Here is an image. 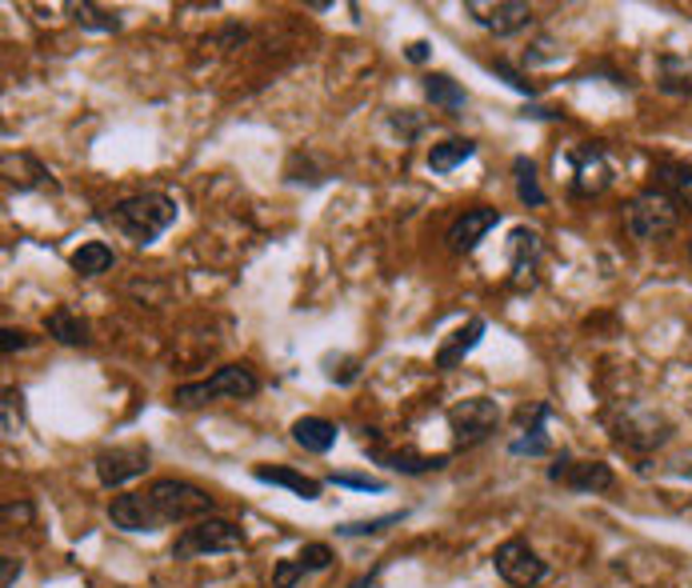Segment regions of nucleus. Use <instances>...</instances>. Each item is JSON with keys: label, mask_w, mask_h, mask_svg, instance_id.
<instances>
[{"label": "nucleus", "mask_w": 692, "mask_h": 588, "mask_svg": "<svg viewBox=\"0 0 692 588\" xmlns=\"http://www.w3.org/2000/svg\"><path fill=\"white\" fill-rule=\"evenodd\" d=\"M105 221L116 232H125L128 241L148 249V244L165 237L172 224H177V200L165 197V192H140V197L116 200L113 212H105Z\"/></svg>", "instance_id": "1"}, {"label": "nucleus", "mask_w": 692, "mask_h": 588, "mask_svg": "<svg viewBox=\"0 0 692 588\" xmlns=\"http://www.w3.org/2000/svg\"><path fill=\"white\" fill-rule=\"evenodd\" d=\"M145 496H148L153 516H157V528L197 525V521L212 516V508H217V501H212L205 489H197V484H189V481H172V476H168V481H157Z\"/></svg>", "instance_id": "2"}, {"label": "nucleus", "mask_w": 692, "mask_h": 588, "mask_svg": "<svg viewBox=\"0 0 692 588\" xmlns=\"http://www.w3.org/2000/svg\"><path fill=\"white\" fill-rule=\"evenodd\" d=\"M677 224H681V204L664 189H657V185L637 192L625 204V229H629L632 241H664V237L677 232Z\"/></svg>", "instance_id": "3"}, {"label": "nucleus", "mask_w": 692, "mask_h": 588, "mask_svg": "<svg viewBox=\"0 0 692 588\" xmlns=\"http://www.w3.org/2000/svg\"><path fill=\"white\" fill-rule=\"evenodd\" d=\"M256 392H261V380H256V372H252L249 365H221L209 380L180 385V389L172 392V405H177V409H200V405H209V400H217V397L244 400V397H256Z\"/></svg>", "instance_id": "4"}, {"label": "nucleus", "mask_w": 692, "mask_h": 588, "mask_svg": "<svg viewBox=\"0 0 692 588\" xmlns=\"http://www.w3.org/2000/svg\"><path fill=\"white\" fill-rule=\"evenodd\" d=\"M244 548V528L224 521V516H205L197 525H189L177 536L172 545V557L189 560V557H217V553H241Z\"/></svg>", "instance_id": "5"}, {"label": "nucleus", "mask_w": 692, "mask_h": 588, "mask_svg": "<svg viewBox=\"0 0 692 588\" xmlns=\"http://www.w3.org/2000/svg\"><path fill=\"white\" fill-rule=\"evenodd\" d=\"M501 424V405L489 397H469L449 409V429H452V449H476L496 432Z\"/></svg>", "instance_id": "6"}, {"label": "nucleus", "mask_w": 692, "mask_h": 588, "mask_svg": "<svg viewBox=\"0 0 692 588\" xmlns=\"http://www.w3.org/2000/svg\"><path fill=\"white\" fill-rule=\"evenodd\" d=\"M565 160H568V168H573V177H568V192H573V197H580V200L600 197V192L612 185L609 153H605V145H597V140L568 148Z\"/></svg>", "instance_id": "7"}, {"label": "nucleus", "mask_w": 692, "mask_h": 588, "mask_svg": "<svg viewBox=\"0 0 692 588\" xmlns=\"http://www.w3.org/2000/svg\"><path fill=\"white\" fill-rule=\"evenodd\" d=\"M493 568H496V577L513 588H533L548 577V565L536 557V548L528 545V540H521V536H513V540H504V545L496 548Z\"/></svg>", "instance_id": "8"}, {"label": "nucleus", "mask_w": 692, "mask_h": 588, "mask_svg": "<svg viewBox=\"0 0 692 588\" xmlns=\"http://www.w3.org/2000/svg\"><path fill=\"white\" fill-rule=\"evenodd\" d=\"M464 12L493 36H516L533 24V9L521 0H464Z\"/></svg>", "instance_id": "9"}, {"label": "nucleus", "mask_w": 692, "mask_h": 588, "mask_svg": "<svg viewBox=\"0 0 692 588\" xmlns=\"http://www.w3.org/2000/svg\"><path fill=\"white\" fill-rule=\"evenodd\" d=\"M548 481L565 484L573 493H609L617 476H612V469L605 461H573L568 452H560L548 464Z\"/></svg>", "instance_id": "10"}, {"label": "nucleus", "mask_w": 692, "mask_h": 588, "mask_svg": "<svg viewBox=\"0 0 692 588\" xmlns=\"http://www.w3.org/2000/svg\"><path fill=\"white\" fill-rule=\"evenodd\" d=\"M96 481L105 489H120V484L137 481L148 473V449L145 444H116V449L96 452Z\"/></svg>", "instance_id": "11"}, {"label": "nucleus", "mask_w": 692, "mask_h": 588, "mask_svg": "<svg viewBox=\"0 0 692 588\" xmlns=\"http://www.w3.org/2000/svg\"><path fill=\"white\" fill-rule=\"evenodd\" d=\"M496 224H501V209H493V204H472V209H464V212L452 217L444 241H449L452 252L469 256V252L481 249V241L496 229Z\"/></svg>", "instance_id": "12"}, {"label": "nucleus", "mask_w": 692, "mask_h": 588, "mask_svg": "<svg viewBox=\"0 0 692 588\" xmlns=\"http://www.w3.org/2000/svg\"><path fill=\"white\" fill-rule=\"evenodd\" d=\"M541 252H545V244H541V232H533V229H513V237H508V273H513L516 288H525V284L536 281V264H541Z\"/></svg>", "instance_id": "13"}, {"label": "nucleus", "mask_w": 692, "mask_h": 588, "mask_svg": "<svg viewBox=\"0 0 692 588\" xmlns=\"http://www.w3.org/2000/svg\"><path fill=\"white\" fill-rule=\"evenodd\" d=\"M548 417H553V409H548L545 400H536L533 409L521 412V437L508 444V452H513V456H548V452H553V441H548V432H545Z\"/></svg>", "instance_id": "14"}, {"label": "nucleus", "mask_w": 692, "mask_h": 588, "mask_svg": "<svg viewBox=\"0 0 692 588\" xmlns=\"http://www.w3.org/2000/svg\"><path fill=\"white\" fill-rule=\"evenodd\" d=\"M108 521L125 533H157V516L148 508L145 493H120L108 504Z\"/></svg>", "instance_id": "15"}, {"label": "nucleus", "mask_w": 692, "mask_h": 588, "mask_svg": "<svg viewBox=\"0 0 692 588\" xmlns=\"http://www.w3.org/2000/svg\"><path fill=\"white\" fill-rule=\"evenodd\" d=\"M4 180H9L17 192L53 189V172L36 157H29V153H4Z\"/></svg>", "instance_id": "16"}, {"label": "nucleus", "mask_w": 692, "mask_h": 588, "mask_svg": "<svg viewBox=\"0 0 692 588\" xmlns=\"http://www.w3.org/2000/svg\"><path fill=\"white\" fill-rule=\"evenodd\" d=\"M377 461H385L392 473L400 476H424V473H441L449 456H429V452H417V449H377L373 452Z\"/></svg>", "instance_id": "17"}, {"label": "nucleus", "mask_w": 692, "mask_h": 588, "mask_svg": "<svg viewBox=\"0 0 692 588\" xmlns=\"http://www.w3.org/2000/svg\"><path fill=\"white\" fill-rule=\"evenodd\" d=\"M44 333L53 336L56 345H69V348H84L93 340L88 321H84L81 313H73V308H53V313L44 316Z\"/></svg>", "instance_id": "18"}, {"label": "nucleus", "mask_w": 692, "mask_h": 588, "mask_svg": "<svg viewBox=\"0 0 692 588\" xmlns=\"http://www.w3.org/2000/svg\"><path fill=\"white\" fill-rule=\"evenodd\" d=\"M484 328H489V325H484L481 316H472L469 325H461L457 333H449V340H444V345L437 348V368H444V372H449V368L461 365V360L469 357L472 348L481 345Z\"/></svg>", "instance_id": "19"}, {"label": "nucleus", "mask_w": 692, "mask_h": 588, "mask_svg": "<svg viewBox=\"0 0 692 588\" xmlns=\"http://www.w3.org/2000/svg\"><path fill=\"white\" fill-rule=\"evenodd\" d=\"M252 476L261 484H281V489H289V493H296L301 501H321V481H313V476L296 473V469H284V464H256L252 469Z\"/></svg>", "instance_id": "20"}, {"label": "nucleus", "mask_w": 692, "mask_h": 588, "mask_svg": "<svg viewBox=\"0 0 692 588\" xmlns=\"http://www.w3.org/2000/svg\"><path fill=\"white\" fill-rule=\"evenodd\" d=\"M336 437H340V429H336L333 420H325V417L293 420V441L301 444L305 452H328L336 444Z\"/></svg>", "instance_id": "21"}, {"label": "nucleus", "mask_w": 692, "mask_h": 588, "mask_svg": "<svg viewBox=\"0 0 692 588\" xmlns=\"http://www.w3.org/2000/svg\"><path fill=\"white\" fill-rule=\"evenodd\" d=\"M420 88H424V96H429L432 105L437 108H444V113H464V108H469V93H464L461 84L452 81L449 73H429L424 76V84H420Z\"/></svg>", "instance_id": "22"}, {"label": "nucleus", "mask_w": 692, "mask_h": 588, "mask_svg": "<svg viewBox=\"0 0 692 588\" xmlns=\"http://www.w3.org/2000/svg\"><path fill=\"white\" fill-rule=\"evenodd\" d=\"M620 444H632V449H657V444L669 441V424L657 417H629L620 424Z\"/></svg>", "instance_id": "23"}, {"label": "nucleus", "mask_w": 692, "mask_h": 588, "mask_svg": "<svg viewBox=\"0 0 692 588\" xmlns=\"http://www.w3.org/2000/svg\"><path fill=\"white\" fill-rule=\"evenodd\" d=\"M476 157V140L469 137H449L441 140V145L429 148V168L437 172V177H444V172H452V168H461L464 160Z\"/></svg>", "instance_id": "24"}, {"label": "nucleus", "mask_w": 692, "mask_h": 588, "mask_svg": "<svg viewBox=\"0 0 692 588\" xmlns=\"http://www.w3.org/2000/svg\"><path fill=\"white\" fill-rule=\"evenodd\" d=\"M69 264H73L76 276H101L116 264V252L108 249L105 241H88V244H81L73 256H69Z\"/></svg>", "instance_id": "25"}, {"label": "nucleus", "mask_w": 692, "mask_h": 588, "mask_svg": "<svg viewBox=\"0 0 692 588\" xmlns=\"http://www.w3.org/2000/svg\"><path fill=\"white\" fill-rule=\"evenodd\" d=\"M657 189H664L669 192L681 209H689L692 212V168H684V165H661L657 172Z\"/></svg>", "instance_id": "26"}, {"label": "nucleus", "mask_w": 692, "mask_h": 588, "mask_svg": "<svg viewBox=\"0 0 692 588\" xmlns=\"http://www.w3.org/2000/svg\"><path fill=\"white\" fill-rule=\"evenodd\" d=\"M513 180H516V200H521L525 209H541L548 200L545 189H541V177H536V165L528 157L513 160Z\"/></svg>", "instance_id": "27"}, {"label": "nucleus", "mask_w": 692, "mask_h": 588, "mask_svg": "<svg viewBox=\"0 0 692 588\" xmlns=\"http://www.w3.org/2000/svg\"><path fill=\"white\" fill-rule=\"evenodd\" d=\"M73 21L81 24L84 32H120V17H116L113 9H101V4H88V0H81V4H73Z\"/></svg>", "instance_id": "28"}, {"label": "nucleus", "mask_w": 692, "mask_h": 588, "mask_svg": "<svg viewBox=\"0 0 692 588\" xmlns=\"http://www.w3.org/2000/svg\"><path fill=\"white\" fill-rule=\"evenodd\" d=\"M661 69L669 76H661V88L672 96H692V81H689V64L681 56H661Z\"/></svg>", "instance_id": "29"}, {"label": "nucleus", "mask_w": 692, "mask_h": 588, "mask_svg": "<svg viewBox=\"0 0 692 588\" xmlns=\"http://www.w3.org/2000/svg\"><path fill=\"white\" fill-rule=\"evenodd\" d=\"M405 521V513H385V516H373V521H348V525H340L336 533L340 536H377L385 533L388 525H400Z\"/></svg>", "instance_id": "30"}, {"label": "nucleus", "mask_w": 692, "mask_h": 588, "mask_svg": "<svg viewBox=\"0 0 692 588\" xmlns=\"http://www.w3.org/2000/svg\"><path fill=\"white\" fill-rule=\"evenodd\" d=\"M333 548L328 545H321V540H313V545H305L301 548V557H296V565L305 568V573H325L328 565H333Z\"/></svg>", "instance_id": "31"}, {"label": "nucleus", "mask_w": 692, "mask_h": 588, "mask_svg": "<svg viewBox=\"0 0 692 588\" xmlns=\"http://www.w3.org/2000/svg\"><path fill=\"white\" fill-rule=\"evenodd\" d=\"M489 69H493L496 76H504V81H508V88H516V93H525V96H536V93H541V88H536V84L528 81V76L521 73V69H513L508 61H493Z\"/></svg>", "instance_id": "32"}, {"label": "nucleus", "mask_w": 692, "mask_h": 588, "mask_svg": "<svg viewBox=\"0 0 692 588\" xmlns=\"http://www.w3.org/2000/svg\"><path fill=\"white\" fill-rule=\"evenodd\" d=\"M4 437H21V392L4 389Z\"/></svg>", "instance_id": "33"}, {"label": "nucleus", "mask_w": 692, "mask_h": 588, "mask_svg": "<svg viewBox=\"0 0 692 588\" xmlns=\"http://www.w3.org/2000/svg\"><path fill=\"white\" fill-rule=\"evenodd\" d=\"M388 125H392V133H400V140H417L420 128H424V120L412 116V108H405L400 116H388Z\"/></svg>", "instance_id": "34"}, {"label": "nucleus", "mask_w": 692, "mask_h": 588, "mask_svg": "<svg viewBox=\"0 0 692 588\" xmlns=\"http://www.w3.org/2000/svg\"><path fill=\"white\" fill-rule=\"evenodd\" d=\"M560 56V49H556L553 36H536L533 49H525V64H548Z\"/></svg>", "instance_id": "35"}, {"label": "nucleus", "mask_w": 692, "mask_h": 588, "mask_svg": "<svg viewBox=\"0 0 692 588\" xmlns=\"http://www.w3.org/2000/svg\"><path fill=\"white\" fill-rule=\"evenodd\" d=\"M305 577V568L296 565V560H281L273 568V588H296V580Z\"/></svg>", "instance_id": "36"}, {"label": "nucleus", "mask_w": 692, "mask_h": 588, "mask_svg": "<svg viewBox=\"0 0 692 588\" xmlns=\"http://www.w3.org/2000/svg\"><path fill=\"white\" fill-rule=\"evenodd\" d=\"M32 345H36V336H29L24 328H4V333H0V348H4V353H21V348H32Z\"/></svg>", "instance_id": "37"}, {"label": "nucleus", "mask_w": 692, "mask_h": 588, "mask_svg": "<svg viewBox=\"0 0 692 588\" xmlns=\"http://www.w3.org/2000/svg\"><path fill=\"white\" fill-rule=\"evenodd\" d=\"M333 484H345V489H360V493H385V481H373V476H348L336 473Z\"/></svg>", "instance_id": "38"}, {"label": "nucleus", "mask_w": 692, "mask_h": 588, "mask_svg": "<svg viewBox=\"0 0 692 588\" xmlns=\"http://www.w3.org/2000/svg\"><path fill=\"white\" fill-rule=\"evenodd\" d=\"M357 360L353 357H345L340 360V368H328V380H336V385H353V380H357Z\"/></svg>", "instance_id": "39"}, {"label": "nucleus", "mask_w": 692, "mask_h": 588, "mask_svg": "<svg viewBox=\"0 0 692 588\" xmlns=\"http://www.w3.org/2000/svg\"><path fill=\"white\" fill-rule=\"evenodd\" d=\"M0 568H4V573H0V588H12V580L21 577V560L17 557H0Z\"/></svg>", "instance_id": "40"}, {"label": "nucleus", "mask_w": 692, "mask_h": 588, "mask_svg": "<svg viewBox=\"0 0 692 588\" xmlns=\"http://www.w3.org/2000/svg\"><path fill=\"white\" fill-rule=\"evenodd\" d=\"M405 56H409L412 64H424L432 56V44L429 41H409V49H405Z\"/></svg>", "instance_id": "41"}, {"label": "nucleus", "mask_w": 692, "mask_h": 588, "mask_svg": "<svg viewBox=\"0 0 692 588\" xmlns=\"http://www.w3.org/2000/svg\"><path fill=\"white\" fill-rule=\"evenodd\" d=\"M244 36H249V32H244L241 24H229V29L221 32V41H217V44H221V49H237V44H241Z\"/></svg>", "instance_id": "42"}, {"label": "nucleus", "mask_w": 692, "mask_h": 588, "mask_svg": "<svg viewBox=\"0 0 692 588\" xmlns=\"http://www.w3.org/2000/svg\"><path fill=\"white\" fill-rule=\"evenodd\" d=\"M521 116H533V120H565V113H560V108H541V105H528Z\"/></svg>", "instance_id": "43"}, {"label": "nucleus", "mask_w": 692, "mask_h": 588, "mask_svg": "<svg viewBox=\"0 0 692 588\" xmlns=\"http://www.w3.org/2000/svg\"><path fill=\"white\" fill-rule=\"evenodd\" d=\"M12 516H17V521H29L32 508L29 504H4V521H9V525H12Z\"/></svg>", "instance_id": "44"}, {"label": "nucleus", "mask_w": 692, "mask_h": 588, "mask_svg": "<svg viewBox=\"0 0 692 588\" xmlns=\"http://www.w3.org/2000/svg\"><path fill=\"white\" fill-rule=\"evenodd\" d=\"M689 256H692V241H689Z\"/></svg>", "instance_id": "45"}]
</instances>
